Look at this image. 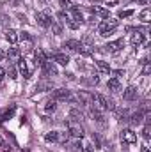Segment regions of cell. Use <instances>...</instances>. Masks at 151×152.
Here are the masks:
<instances>
[{
	"label": "cell",
	"mask_w": 151,
	"mask_h": 152,
	"mask_svg": "<svg viewBox=\"0 0 151 152\" xmlns=\"http://www.w3.org/2000/svg\"><path fill=\"white\" fill-rule=\"evenodd\" d=\"M115 27H117V20H114V18H107V20H105V21H101V23H100V27H98L100 36H103V37L110 36L114 30H115Z\"/></svg>",
	"instance_id": "6da1fadb"
},
{
	"label": "cell",
	"mask_w": 151,
	"mask_h": 152,
	"mask_svg": "<svg viewBox=\"0 0 151 152\" xmlns=\"http://www.w3.org/2000/svg\"><path fill=\"white\" fill-rule=\"evenodd\" d=\"M93 101L96 103V104H94L96 108H101V110H114V103L110 99H107L105 96H101V94H94V96H93Z\"/></svg>",
	"instance_id": "7a4b0ae2"
},
{
	"label": "cell",
	"mask_w": 151,
	"mask_h": 152,
	"mask_svg": "<svg viewBox=\"0 0 151 152\" xmlns=\"http://www.w3.org/2000/svg\"><path fill=\"white\" fill-rule=\"evenodd\" d=\"M68 131H70V134H73L75 138H82V136H84V127H82L80 122L70 120V122H68Z\"/></svg>",
	"instance_id": "3957f363"
},
{
	"label": "cell",
	"mask_w": 151,
	"mask_h": 152,
	"mask_svg": "<svg viewBox=\"0 0 151 152\" xmlns=\"http://www.w3.org/2000/svg\"><path fill=\"white\" fill-rule=\"evenodd\" d=\"M121 142L130 143V145H135V143H137V134H135L132 129H124V131L121 133Z\"/></svg>",
	"instance_id": "277c9868"
},
{
	"label": "cell",
	"mask_w": 151,
	"mask_h": 152,
	"mask_svg": "<svg viewBox=\"0 0 151 152\" xmlns=\"http://www.w3.org/2000/svg\"><path fill=\"white\" fill-rule=\"evenodd\" d=\"M123 46H124V41H123V39H117V41H114V42L105 44V51H109V53H119Z\"/></svg>",
	"instance_id": "5b68a950"
},
{
	"label": "cell",
	"mask_w": 151,
	"mask_h": 152,
	"mask_svg": "<svg viewBox=\"0 0 151 152\" xmlns=\"http://www.w3.org/2000/svg\"><path fill=\"white\" fill-rule=\"evenodd\" d=\"M76 103L78 104H89V103H93V94L85 92V90H80L76 94Z\"/></svg>",
	"instance_id": "8992f818"
},
{
	"label": "cell",
	"mask_w": 151,
	"mask_h": 152,
	"mask_svg": "<svg viewBox=\"0 0 151 152\" xmlns=\"http://www.w3.org/2000/svg\"><path fill=\"white\" fill-rule=\"evenodd\" d=\"M36 20H38L39 27H43V28H48L52 25V20H50V14L48 12H38L36 14Z\"/></svg>",
	"instance_id": "52a82bcc"
},
{
	"label": "cell",
	"mask_w": 151,
	"mask_h": 152,
	"mask_svg": "<svg viewBox=\"0 0 151 152\" xmlns=\"http://www.w3.org/2000/svg\"><path fill=\"white\" fill-rule=\"evenodd\" d=\"M70 97H71V94H70V90H66V88H59V90L53 92V99H55V101H57V99H61V101H70Z\"/></svg>",
	"instance_id": "ba28073f"
},
{
	"label": "cell",
	"mask_w": 151,
	"mask_h": 152,
	"mask_svg": "<svg viewBox=\"0 0 151 152\" xmlns=\"http://www.w3.org/2000/svg\"><path fill=\"white\" fill-rule=\"evenodd\" d=\"M41 67H43V71H44V75H46V76H57V67L53 66V62L46 60Z\"/></svg>",
	"instance_id": "9c48e42d"
},
{
	"label": "cell",
	"mask_w": 151,
	"mask_h": 152,
	"mask_svg": "<svg viewBox=\"0 0 151 152\" xmlns=\"http://www.w3.org/2000/svg\"><path fill=\"white\" fill-rule=\"evenodd\" d=\"M18 39L23 42V48L29 51V50H32V37L29 36V32H21L20 36H18Z\"/></svg>",
	"instance_id": "30bf717a"
},
{
	"label": "cell",
	"mask_w": 151,
	"mask_h": 152,
	"mask_svg": "<svg viewBox=\"0 0 151 152\" xmlns=\"http://www.w3.org/2000/svg\"><path fill=\"white\" fill-rule=\"evenodd\" d=\"M123 99H124V101H133V99H137V88H135V87H128V88L123 92Z\"/></svg>",
	"instance_id": "8fae6325"
},
{
	"label": "cell",
	"mask_w": 151,
	"mask_h": 152,
	"mask_svg": "<svg viewBox=\"0 0 151 152\" xmlns=\"http://www.w3.org/2000/svg\"><path fill=\"white\" fill-rule=\"evenodd\" d=\"M142 42H144V34L141 30H133V34H132V44L133 46H141Z\"/></svg>",
	"instance_id": "7c38bea8"
},
{
	"label": "cell",
	"mask_w": 151,
	"mask_h": 152,
	"mask_svg": "<svg viewBox=\"0 0 151 152\" xmlns=\"http://www.w3.org/2000/svg\"><path fill=\"white\" fill-rule=\"evenodd\" d=\"M91 117H93L96 122H100V124H105V117H103V113L100 112V108L93 106V108H91Z\"/></svg>",
	"instance_id": "4fadbf2b"
},
{
	"label": "cell",
	"mask_w": 151,
	"mask_h": 152,
	"mask_svg": "<svg viewBox=\"0 0 151 152\" xmlns=\"http://www.w3.org/2000/svg\"><path fill=\"white\" fill-rule=\"evenodd\" d=\"M18 69H20V73L23 75V78H30V69L27 67V62H25L23 58L18 60Z\"/></svg>",
	"instance_id": "5bb4252c"
},
{
	"label": "cell",
	"mask_w": 151,
	"mask_h": 152,
	"mask_svg": "<svg viewBox=\"0 0 151 152\" xmlns=\"http://www.w3.org/2000/svg\"><path fill=\"white\" fill-rule=\"evenodd\" d=\"M44 62H46V57H44V53H43L41 50H36V51H34V64H36L38 67H41Z\"/></svg>",
	"instance_id": "9a60e30c"
},
{
	"label": "cell",
	"mask_w": 151,
	"mask_h": 152,
	"mask_svg": "<svg viewBox=\"0 0 151 152\" xmlns=\"http://www.w3.org/2000/svg\"><path fill=\"white\" fill-rule=\"evenodd\" d=\"M53 60H55L57 64H61V66H68V64H70V57H68L66 53H55V55H53Z\"/></svg>",
	"instance_id": "2e32d148"
},
{
	"label": "cell",
	"mask_w": 151,
	"mask_h": 152,
	"mask_svg": "<svg viewBox=\"0 0 151 152\" xmlns=\"http://www.w3.org/2000/svg\"><path fill=\"white\" fill-rule=\"evenodd\" d=\"M96 66H98V71H100L101 75H110V73H112V71H110V66H109L105 60H98Z\"/></svg>",
	"instance_id": "e0dca14e"
},
{
	"label": "cell",
	"mask_w": 151,
	"mask_h": 152,
	"mask_svg": "<svg viewBox=\"0 0 151 152\" xmlns=\"http://www.w3.org/2000/svg\"><path fill=\"white\" fill-rule=\"evenodd\" d=\"M91 9V12H94V14H98V16H101L103 20H107V18H110V12L107 11V9H101V7H89Z\"/></svg>",
	"instance_id": "ac0fdd59"
},
{
	"label": "cell",
	"mask_w": 151,
	"mask_h": 152,
	"mask_svg": "<svg viewBox=\"0 0 151 152\" xmlns=\"http://www.w3.org/2000/svg\"><path fill=\"white\" fill-rule=\"evenodd\" d=\"M70 12H71V18H73L75 21H78L80 25L84 23V16H82V12H80V9H78V7H71V9H70Z\"/></svg>",
	"instance_id": "d6986e66"
},
{
	"label": "cell",
	"mask_w": 151,
	"mask_h": 152,
	"mask_svg": "<svg viewBox=\"0 0 151 152\" xmlns=\"http://www.w3.org/2000/svg\"><path fill=\"white\" fill-rule=\"evenodd\" d=\"M80 41H76V39H70V41H66L64 42V48H70L71 51H78V48H80Z\"/></svg>",
	"instance_id": "ffe728a7"
},
{
	"label": "cell",
	"mask_w": 151,
	"mask_h": 152,
	"mask_svg": "<svg viewBox=\"0 0 151 152\" xmlns=\"http://www.w3.org/2000/svg\"><path fill=\"white\" fill-rule=\"evenodd\" d=\"M5 39H7L11 44H14V42L18 41V32H16V30H13V28H9V30L5 32Z\"/></svg>",
	"instance_id": "44dd1931"
},
{
	"label": "cell",
	"mask_w": 151,
	"mask_h": 152,
	"mask_svg": "<svg viewBox=\"0 0 151 152\" xmlns=\"http://www.w3.org/2000/svg\"><path fill=\"white\" fill-rule=\"evenodd\" d=\"M70 118H71L73 122H82V118H84V115H82V112H78L76 108H73V110L70 112Z\"/></svg>",
	"instance_id": "7402d4cb"
},
{
	"label": "cell",
	"mask_w": 151,
	"mask_h": 152,
	"mask_svg": "<svg viewBox=\"0 0 151 152\" xmlns=\"http://www.w3.org/2000/svg\"><path fill=\"white\" fill-rule=\"evenodd\" d=\"M109 88H110L112 92H119L121 85H119V80H117V78H110V80H109Z\"/></svg>",
	"instance_id": "603a6c76"
},
{
	"label": "cell",
	"mask_w": 151,
	"mask_h": 152,
	"mask_svg": "<svg viewBox=\"0 0 151 152\" xmlns=\"http://www.w3.org/2000/svg\"><path fill=\"white\" fill-rule=\"evenodd\" d=\"M139 18H141V21H142V23H150V21H151V11L146 7V9L141 12V16H139Z\"/></svg>",
	"instance_id": "cb8c5ba5"
},
{
	"label": "cell",
	"mask_w": 151,
	"mask_h": 152,
	"mask_svg": "<svg viewBox=\"0 0 151 152\" xmlns=\"http://www.w3.org/2000/svg\"><path fill=\"white\" fill-rule=\"evenodd\" d=\"M7 57H9L11 60H18V58H20V50H18V48H11V50L7 51Z\"/></svg>",
	"instance_id": "d4e9b609"
},
{
	"label": "cell",
	"mask_w": 151,
	"mask_h": 152,
	"mask_svg": "<svg viewBox=\"0 0 151 152\" xmlns=\"http://www.w3.org/2000/svg\"><path fill=\"white\" fill-rule=\"evenodd\" d=\"M64 21H66V25H68L70 28H73V30L80 28V23H78V21H75L73 18H68V16H66V20H64Z\"/></svg>",
	"instance_id": "484cf974"
},
{
	"label": "cell",
	"mask_w": 151,
	"mask_h": 152,
	"mask_svg": "<svg viewBox=\"0 0 151 152\" xmlns=\"http://www.w3.org/2000/svg\"><path fill=\"white\" fill-rule=\"evenodd\" d=\"M44 110H46V112H55V110H57L55 99H52V101H46V104H44Z\"/></svg>",
	"instance_id": "4316f807"
},
{
	"label": "cell",
	"mask_w": 151,
	"mask_h": 152,
	"mask_svg": "<svg viewBox=\"0 0 151 152\" xmlns=\"http://www.w3.org/2000/svg\"><path fill=\"white\" fill-rule=\"evenodd\" d=\"M142 64H144V69H142V76H148L151 73V64L148 62V58H144L142 60Z\"/></svg>",
	"instance_id": "83f0119b"
},
{
	"label": "cell",
	"mask_w": 151,
	"mask_h": 152,
	"mask_svg": "<svg viewBox=\"0 0 151 152\" xmlns=\"http://www.w3.org/2000/svg\"><path fill=\"white\" fill-rule=\"evenodd\" d=\"M142 138H144L146 142H150V138H151V127H150V124H146V127H144V131H142Z\"/></svg>",
	"instance_id": "f1b7e54d"
},
{
	"label": "cell",
	"mask_w": 151,
	"mask_h": 152,
	"mask_svg": "<svg viewBox=\"0 0 151 152\" xmlns=\"http://www.w3.org/2000/svg\"><path fill=\"white\" fill-rule=\"evenodd\" d=\"M141 122H142V113L141 112L132 115V124H141Z\"/></svg>",
	"instance_id": "f546056e"
},
{
	"label": "cell",
	"mask_w": 151,
	"mask_h": 152,
	"mask_svg": "<svg viewBox=\"0 0 151 152\" xmlns=\"http://www.w3.org/2000/svg\"><path fill=\"white\" fill-rule=\"evenodd\" d=\"M57 136H59V133L52 131V133H48V134H46V140H48V142H57Z\"/></svg>",
	"instance_id": "4dcf8cb0"
},
{
	"label": "cell",
	"mask_w": 151,
	"mask_h": 152,
	"mask_svg": "<svg viewBox=\"0 0 151 152\" xmlns=\"http://www.w3.org/2000/svg\"><path fill=\"white\" fill-rule=\"evenodd\" d=\"M44 88H52V83H46V81H41L38 85V90H44Z\"/></svg>",
	"instance_id": "1f68e13d"
},
{
	"label": "cell",
	"mask_w": 151,
	"mask_h": 152,
	"mask_svg": "<svg viewBox=\"0 0 151 152\" xmlns=\"http://www.w3.org/2000/svg\"><path fill=\"white\" fill-rule=\"evenodd\" d=\"M132 14H133L132 9H128V11H121V12H119V18H128V16H132Z\"/></svg>",
	"instance_id": "d6a6232c"
},
{
	"label": "cell",
	"mask_w": 151,
	"mask_h": 152,
	"mask_svg": "<svg viewBox=\"0 0 151 152\" xmlns=\"http://www.w3.org/2000/svg\"><path fill=\"white\" fill-rule=\"evenodd\" d=\"M52 28H53V32H55V34H57V36H59V34H61V32H62V27H61V25H59V23H52Z\"/></svg>",
	"instance_id": "836d02e7"
},
{
	"label": "cell",
	"mask_w": 151,
	"mask_h": 152,
	"mask_svg": "<svg viewBox=\"0 0 151 152\" xmlns=\"http://www.w3.org/2000/svg\"><path fill=\"white\" fill-rule=\"evenodd\" d=\"M59 2H61V5H62L64 9H71V7H73V5L70 4V0H59Z\"/></svg>",
	"instance_id": "e575fe53"
},
{
	"label": "cell",
	"mask_w": 151,
	"mask_h": 152,
	"mask_svg": "<svg viewBox=\"0 0 151 152\" xmlns=\"http://www.w3.org/2000/svg\"><path fill=\"white\" fill-rule=\"evenodd\" d=\"M7 73H9V78H13V80L16 78V69H14L13 66H9V71H7Z\"/></svg>",
	"instance_id": "d590c367"
},
{
	"label": "cell",
	"mask_w": 151,
	"mask_h": 152,
	"mask_svg": "<svg viewBox=\"0 0 151 152\" xmlns=\"http://www.w3.org/2000/svg\"><path fill=\"white\" fill-rule=\"evenodd\" d=\"M112 75H114V78H119V76H123L124 73H123V71H114Z\"/></svg>",
	"instance_id": "8d00e7d4"
},
{
	"label": "cell",
	"mask_w": 151,
	"mask_h": 152,
	"mask_svg": "<svg viewBox=\"0 0 151 152\" xmlns=\"http://www.w3.org/2000/svg\"><path fill=\"white\" fill-rule=\"evenodd\" d=\"M84 151H85V152H94V149H93L91 145H85V147H84Z\"/></svg>",
	"instance_id": "74e56055"
},
{
	"label": "cell",
	"mask_w": 151,
	"mask_h": 152,
	"mask_svg": "<svg viewBox=\"0 0 151 152\" xmlns=\"http://www.w3.org/2000/svg\"><path fill=\"white\" fill-rule=\"evenodd\" d=\"M141 152H150V147H148V145H146V143H144V145H142V147H141Z\"/></svg>",
	"instance_id": "f35d334b"
},
{
	"label": "cell",
	"mask_w": 151,
	"mask_h": 152,
	"mask_svg": "<svg viewBox=\"0 0 151 152\" xmlns=\"http://www.w3.org/2000/svg\"><path fill=\"white\" fill-rule=\"evenodd\" d=\"M4 76H5V71H4V69H2V67H0V81H2V80H4Z\"/></svg>",
	"instance_id": "ab89813d"
},
{
	"label": "cell",
	"mask_w": 151,
	"mask_h": 152,
	"mask_svg": "<svg viewBox=\"0 0 151 152\" xmlns=\"http://www.w3.org/2000/svg\"><path fill=\"white\" fill-rule=\"evenodd\" d=\"M4 57H5V53H4V51H2V50H0V60H2V58H4Z\"/></svg>",
	"instance_id": "60d3db41"
},
{
	"label": "cell",
	"mask_w": 151,
	"mask_h": 152,
	"mask_svg": "<svg viewBox=\"0 0 151 152\" xmlns=\"http://www.w3.org/2000/svg\"><path fill=\"white\" fill-rule=\"evenodd\" d=\"M11 2H13L14 5H18V4H20V0H11Z\"/></svg>",
	"instance_id": "b9f144b4"
},
{
	"label": "cell",
	"mask_w": 151,
	"mask_h": 152,
	"mask_svg": "<svg viewBox=\"0 0 151 152\" xmlns=\"http://www.w3.org/2000/svg\"><path fill=\"white\" fill-rule=\"evenodd\" d=\"M137 2H141V4H148L150 0H137Z\"/></svg>",
	"instance_id": "7bdbcfd3"
},
{
	"label": "cell",
	"mask_w": 151,
	"mask_h": 152,
	"mask_svg": "<svg viewBox=\"0 0 151 152\" xmlns=\"http://www.w3.org/2000/svg\"><path fill=\"white\" fill-rule=\"evenodd\" d=\"M41 2H43V4H46V2H48V0H41Z\"/></svg>",
	"instance_id": "ee69618b"
},
{
	"label": "cell",
	"mask_w": 151,
	"mask_h": 152,
	"mask_svg": "<svg viewBox=\"0 0 151 152\" xmlns=\"http://www.w3.org/2000/svg\"><path fill=\"white\" fill-rule=\"evenodd\" d=\"M0 145H2V142H0Z\"/></svg>",
	"instance_id": "f6af8a7d"
}]
</instances>
